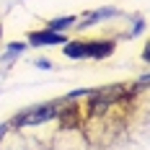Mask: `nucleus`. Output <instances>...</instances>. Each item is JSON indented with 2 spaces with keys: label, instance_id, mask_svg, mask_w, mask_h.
Masks as SVG:
<instances>
[{
  "label": "nucleus",
  "instance_id": "423d86ee",
  "mask_svg": "<svg viewBox=\"0 0 150 150\" xmlns=\"http://www.w3.org/2000/svg\"><path fill=\"white\" fill-rule=\"evenodd\" d=\"M73 21H75V16H62V18H54V21H49V26H47V29L54 31V34H60L62 29H70V26H73Z\"/></svg>",
  "mask_w": 150,
  "mask_h": 150
},
{
  "label": "nucleus",
  "instance_id": "20e7f679",
  "mask_svg": "<svg viewBox=\"0 0 150 150\" xmlns=\"http://www.w3.org/2000/svg\"><path fill=\"white\" fill-rule=\"evenodd\" d=\"M111 16H117V11H114V8H101V11H93V13L86 16V21H83L78 29H88V26H93L98 18H111Z\"/></svg>",
  "mask_w": 150,
  "mask_h": 150
},
{
  "label": "nucleus",
  "instance_id": "7ed1b4c3",
  "mask_svg": "<svg viewBox=\"0 0 150 150\" xmlns=\"http://www.w3.org/2000/svg\"><path fill=\"white\" fill-rule=\"evenodd\" d=\"M114 52V42H106V39H98V42H86V57H93V60H104Z\"/></svg>",
  "mask_w": 150,
  "mask_h": 150
},
{
  "label": "nucleus",
  "instance_id": "f257e3e1",
  "mask_svg": "<svg viewBox=\"0 0 150 150\" xmlns=\"http://www.w3.org/2000/svg\"><path fill=\"white\" fill-rule=\"evenodd\" d=\"M57 114H60V106L57 104H42V106H34V109H29V111L18 114L13 124H18V127H34V124L49 122L52 117H57Z\"/></svg>",
  "mask_w": 150,
  "mask_h": 150
},
{
  "label": "nucleus",
  "instance_id": "f03ea898",
  "mask_svg": "<svg viewBox=\"0 0 150 150\" xmlns=\"http://www.w3.org/2000/svg\"><path fill=\"white\" fill-rule=\"evenodd\" d=\"M62 42H67L62 34H54V31H49V29H44V31H31L29 34V44H34V47H47V44H62Z\"/></svg>",
  "mask_w": 150,
  "mask_h": 150
},
{
  "label": "nucleus",
  "instance_id": "0eeeda50",
  "mask_svg": "<svg viewBox=\"0 0 150 150\" xmlns=\"http://www.w3.org/2000/svg\"><path fill=\"white\" fill-rule=\"evenodd\" d=\"M36 67H42V70H49V67H52V62H49V60H36Z\"/></svg>",
  "mask_w": 150,
  "mask_h": 150
},
{
  "label": "nucleus",
  "instance_id": "39448f33",
  "mask_svg": "<svg viewBox=\"0 0 150 150\" xmlns=\"http://www.w3.org/2000/svg\"><path fill=\"white\" fill-rule=\"evenodd\" d=\"M70 60H83L86 57V42H70V44H65L62 49Z\"/></svg>",
  "mask_w": 150,
  "mask_h": 150
},
{
  "label": "nucleus",
  "instance_id": "6e6552de",
  "mask_svg": "<svg viewBox=\"0 0 150 150\" xmlns=\"http://www.w3.org/2000/svg\"><path fill=\"white\" fill-rule=\"evenodd\" d=\"M5 132H8V124H0V140L5 137Z\"/></svg>",
  "mask_w": 150,
  "mask_h": 150
},
{
  "label": "nucleus",
  "instance_id": "1a4fd4ad",
  "mask_svg": "<svg viewBox=\"0 0 150 150\" xmlns=\"http://www.w3.org/2000/svg\"><path fill=\"white\" fill-rule=\"evenodd\" d=\"M0 36H3V29H0Z\"/></svg>",
  "mask_w": 150,
  "mask_h": 150
}]
</instances>
